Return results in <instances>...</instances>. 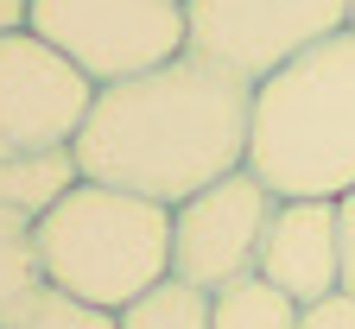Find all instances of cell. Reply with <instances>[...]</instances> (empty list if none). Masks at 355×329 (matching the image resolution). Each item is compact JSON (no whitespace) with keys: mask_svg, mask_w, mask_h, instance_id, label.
<instances>
[{"mask_svg":"<svg viewBox=\"0 0 355 329\" xmlns=\"http://www.w3.org/2000/svg\"><path fill=\"white\" fill-rule=\"evenodd\" d=\"M248 121L254 89L184 51L146 76L102 82L70 152L83 177L178 209L248 165Z\"/></svg>","mask_w":355,"mask_h":329,"instance_id":"obj_1","label":"cell"},{"mask_svg":"<svg viewBox=\"0 0 355 329\" xmlns=\"http://www.w3.org/2000/svg\"><path fill=\"white\" fill-rule=\"evenodd\" d=\"M248 171L273 197L355 190V26L298 51L254 89Z\"/></svg>","mask_w":355,"mask_h":329,"instance_id":"obj_2","label":"cell"},{"mask_svg":"<svg viewBox=\"0 0 355 329\" xmlns=\"http://www.w3.org/2000/svg\"><path fill=\"white\" fill-rule=\"evenodd\" d=\"M44 285L96 310H127L159 278H171V209L153 197L83 177L32 222Z\"/></svg>","mask_w":355,"mask_h":329,"instance_id":"obj_3","label":"cell"},{"mask_svg":"<svg viewBox=\"0 0 355 329\" xmlns=\"http://www.w3.org/2000/svg\"><path fill=\"white\" fill-rule=\"evenodd\" d=\"M26 32L102 89L184 57V0H26Z\"/></svg>","mask_w":355,"mask_h":329,"instance_id":"obj_4","label":"cell"},{"mask_svg":"<svg viewBox=\"0 0 355 329\" xmlns=\"http://www.w3.org/2000/svg\"><path fill=\"white\" fill-rule=\"evenodd\" d=\"M343 26L349 0H184V51L248 89Z\"/></svg>","mask_w":355,"mask_h":329,"instance_id":"obj_5","label":"cell"},{"mask_svg":"<svg viewBox=\"0 0 355 329\" xmlns=\"http://www.w3.org/2000/svg\"><path fill=\"white\" fill-rule=\"evenodd\" d=\"M273 190L241 165L229 177L203 184L197 197L171 209V278H184L197 292H222L260 266V241L273 222Z\"/></svg>","mask_w":355,"mask_h":329,"instance_id":"obj_6","label":"cell"},{"mask_svg":"<svg viewBox=\"0 0 355 329\" xmlns=\"http://www.w3.org/2000/svg\"><path fill=\"white\" fill-rule=\"evenodd\" d=\"M89 108H96V82L58 44H44L38 32L0 38V159L76 146Z\"/></svg>","mask_w":355,"mask_h":329,"instance_id":"obj_7","label":"cell"},{"mask_svg":"<svg viewBox=\"0 0 355 329\" xmlns=\"http://www.w3.org/2000/svg\"><path fill=\"white\" fill-rule=\"evenodd\" d=\"M260 278L298 304L343 292V241H336V197H279L260 241Z\"/></svg>","mask_w":355,"mask_h":329,"instance_id":"obj_8","label":"cell"},{"mask_svg":"<svg viewBox=\"0 0 355 329\" xmlns=\"http://www.w3.org/2000/svg\"><path fill=\"white\" fill-rule=\"evenodd\" d=\"M70 184H83L76 152H19V159H0V209H19V215H44Z\"/></svg>","mask_w":355,"mask_h":329,"instance_id":"obj_9","label":"cell"},{"mask_svg":"<svg viewBox=\"0 0 355 329\" xmlns=\"http://www.w3.org/2000/svg\"><path fill=\"white\" fill-rule=\"evenodd\" d=\"M298 298H286L273 278H260V272H248V278H235V285H222V292H209V317H216V329H298Z\"/></svg>","mask_w":355,"mask_h":329,"instance_id":"obj_10","label":"cell"},{"mask_svg":"<svg viewBox=\"0 0 355 329\" xmlns=\"http://www.w3.org/2000/svg\"><path fill=\"white\" fill-rule=\"evenodd\" d=\"M38 285H44V266H38V234H32V215L0 209V323H7V317H13Z\"/></svg>","mask_w":355,"mask_h":329,"instance_id":"obj_11","label":"cell"},{"mask_svg":"<svg viewBox=\"0 0 355 329\" xmlns=\"http://www.w3.org/2000/svg\"><path fill=\"white\" fill-rule=\"evenodd\" d=\"M121 329H216L209 292L184 285V278H159L146 298H133L121 310Z\"/></svg>","mask_w":355,"mask_h":329,"instance_id":"obj_12","label":"cell"},{"mask_svg":"<svg viewBox=\"0 0 355 329\" xmlns=\"http://www.w3.org/2000/svg\"><path fill=\"white\" fill-rule=\"evenodd\" d=\"M0 329H121V317L83 304V298H70V292H58V285H38Z\"/></svg>","mask_w":355,"mask_h":329,"instance_id":"obj_13","label":"cell"},{"mask_svg":"<svg viewBox=\"0 0 355 329\" xmlns=\"http://www.w3.org/2000/svg\"><path fill=\"white\" fill-rule=\"evenodd\" d=\"M298 329H355V298L336 292V298H318L298 310Z\"/></svg>","mask_w":355,"mask_h":329,"instance_id":"obj_14","label":"cell"},{"mask_svg":"<svg viewBox=\"0 0 355 329\" xmlns=\"http://www.w3.org/2000/svg\"><path fill=\"white\" fill-rule=\"evenodd\" d=\"M336 241H343V292L355 298V190L336 197Z\"/></svg>","mask_w":355,"mask_h":329,"instance_id":"obj_15","label":"cell"},{"mask_svg":"<svg viewBox=\"0 0 355 329\" xmlns=\"http://www.w3.org/2000/svg\"><path fill=\"white\" fill-rule=\"evenodd\" d=\"M7 32H26V0H0V38Z\"/></svg>","mask_w":355,"mask_h":329,"instance_id":"obj_16","label":"cell"},{"mask_svg":"<svg viewBox=\"0 0 355 329\" xmlns=\"http://www.w3.org/2000/svg\"><path fill=\"white\" fill-rule=\"evenodd\" d=\"M349 26H355V0H349Z\"/></svg>","mask_w":355,"mask_h":329,"instance_id":"obj_17","label":"cell"}]
</instances>
